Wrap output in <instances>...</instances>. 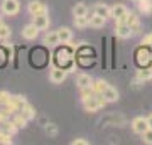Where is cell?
<instances>
[{
  "mask_svg": "<svg viewBox=\"0 0 152 145\" xmlns=\"http://www.w3.org/2000/svg\"><path fill=\"white\" fill-rule=\"evenodd\" d=\"M42 44L48 46V47H56L59 44V37H58V31H49V32L44 34L42 37Z\"/></svg>",
  "mask_w": 152,
  "mask_h": 145,
  "instance_id": "ba28073f",
  "label": "cell"
},
{
  "mask_svg": "<svg viewBox=\"0 0 152 145\" xmlns=\"http://www.w3.org/2000/svg\"><path fill=\"white\" fill-rule=\"evenodd\" d=\"M46 132H48V133H51V135H56V132H58V130L54 128V125H49V127H46Z\"/></svg>",
  "mask_w": 152,
  "mask_h": 145,
  "instance_id": "f1b7e54d",
  "label": "cell"
},
{
  "mask_svg": "<svg viewBox=\"0 0 152 145\" xmlns=\"http://www.w3.org/2000/svg\"><path fill=\"white\" fill-rule=\"evenodd\" d=\"M10 93L9 91H0V106H5L7 103H9V100H10Z\"/></svg>",
  "mask_w": 152,
  "mask_h": 145,
  "instance_id": "d4e9b609",
  "label": "cell"
},
{
  "mask_svg": "<svg viewBox=\"0 0 152 145\" xmlns=\"http://www.w3.org/2000/svg\"><path fill=\"white\" fill-rule=\"evenodd\" d=\"M58 37H59V44H68L73 39V31L69 27H61L58 29Z\"/></svg>",
  "mask_w": 152,
  "mask_h": 145,
  "instance_id": "4fadbf2b",
  "label": "cell"
},
{
  "mask_svg": "<svg viewBox=\"0 0 152 145\" xmlns=\"http://www.w3.org/2000/svg\"><path fill=\"white\" fill-rule=\"evenodd\" d=\"M34 26L37 27L39 31H46L49 27V24H51V20H49V14H41V15H34Z\"/></svg>",
  "mask_w": 152,
  "mask_h": 145,
  "instance_id": "30bf717a",
  "label": "cell"
},
{
  "mask_svg": "<svg viewBox=\"0 0 152 145\" xmlns=\"http://www.w3.org/2000/svg\"><path fill=\"white\" fill-rule=\"evenodd\" d=\"M27 12L34 17V15H41V14H49V9H48L46 4H42V2H39V0H32V2H29Z\"/></svg>",
  "mask_w": 152,
  "mask_h": 145,
  "instance_id": "5b68a950",
  "label": "cell"
},
{
  "mask_svg": "<svg viewBox=\"0 0 152 145\" xmlns=\"http://www.w3.org/2000/svg\"><path fill=\"white\" fill-rule=\"evenodd\" d=\"M88 15V7L85 5V4H76L75 7H73V17H85Z\"/></svg>",
  "mask_w": 152,
  "mask_h": 145,
  "instance_id": "ac0fdd59",
  "label": "cell"
},
{
  "mask_svg": "<svg viewBox=\"0 0 152 145\" xmlns=\"http://www.w3.org/2000/svg\"><path fill=\"white\" fill-rule=\"evenodd\" d=\"M81 103H83V108L90 113L98 111L100 108H103L107 105V101H105V98L102 95H91V96H88V98H83Z\"/></svg>",
  "mask_w": 152,
  "mask_h": 145,
  "instance_id": "6da1fadb",
  "label": "cell"
},
{
  "mask_svg": "<svg viewBox=\"0 0 152 145\" xmlns=\"http://www.w3.org/2000/svg\"><path fill=\"white\" fill-rule=\"evenodd\" d=\"M0 9H2V14L4 15H9V17L17 15L19 10H20V4H19V0H4Z\"/></svg>",
  "mask_w": 152,
  "mask_h": 145,
  "instance_id": "7a4b0ae2",
  "label": "cell"
},
{
  "mask_svg": "<svg viewBox=\"0 0 152 145\" xmlns=\"http://www.w3.org/2000/svg\"><path fill=\"white\" fill-rule=\"evenodd\" d=\"M127 15H129V9L124 4H115L112 7V19L115 22H125L127 20Z\"/></svg>",
  "mask_w": 152,
  "mask_h": 145,
  "instance_id": "3957f363",
  "label": "cell"
},
{
  "mask_svg": "<svg viewBox=\"0 0 152 145\" xmlns=\"http://www.w3.org/2000/svg\"><path fill=\"white\" fill-rule=\"evenodd\" d=\"M107 86H108V83L107 81H103V79H93V85H91V90H93V93L95 95H102V93L107 90Z\"/></svg>",
  "mask_w": 152,
  "mask_h": 145,
  "instance_id": "e0dca14e",
  "label": "cell"
},
{
  "mask_svg": "<svg viewBox=\"0 0 152 145\" xmlns=\"http://www.w3.org/2000/svg\"><path fill=\"white\" fill-rule=\"evenodd\" d=\"M39 36V29L34 24H27V26L22 29V37L27 39V41H36Z\"/></svg>",
  "mask_w": 152,
  "mask_h": 145,
  "instance_id": "9c48e42d",
  "label": "cell"
},
{
  "mask_svg": "<svg viewBox=\"0 0 152 145\" xmlns=\"http://www.w3.org/2000/svg\"><path fill=\"white\" fill-rule=\"evenodd\" d=\"M19 113H20V115H22V117H24L26 120H27V122H29V120H32V118H36V111H34V108L31 106L29 103H27V105H26L24 108H22Z\"/></svg>",
  "mask_w": 152,
  "mask_h": 145,
  "instance_id": "ffe728a7",
  "label": "cell"
},
{
  "mask_svg": "<svg viewBox=\"0 0 152 145\" xmlns=\"http://www.w3.org/2000/svg\"><path fill=\"white\" fill-rule=\"evenodd\" d=\"M90 142L88 140H85V138H76V140H73L71 142V145H88Z\"/></svg>",
  "mask_w": 152,
  "mask_h": 145,
  "instance_id": "83f0119b",
  "label": "cell"
},
{
  "mask_svg": "<svg viewBox=\"0 0 152 145\" xmlns=\"http://www.w3.org/2000/svg\"><path fill=\"white\" fill-rule=\"evenodd\" d=\"M93 12H95V14H98V15L105 17V19H112V7L105 5V4H95Z\"/></svg>",
  "mask_w": 152,
  "mask_h": 145,
  "instance_id": "7c38bea8",
  "label": "cell"
},
{
  "mask_svg": "<svg viewBox=\"0 0 152 145\" xmlns=\"http://www.w3.org/2000/svg\"><path fill=\"white\" fill-rule=\"evenodd\" d=\"M0 130H4V132H7V133L14 135V133H17V130H19V128L14 125L12 120H5L4 123H0Z\"/></svg>",
  "mask_w": 152,
  "mask_h": 145,
  "instance_id": "d6986e66",
  "label": "cell"
},
{
  "mask_svg": "<svg viewBox=\"0 0 152 145\" xmlns=\"http://www.w3.org/2000/svg\"><path fill=\"white\" fill-rule=\"evenodd\" d=\"M137 7H139V12L144 14V15H151L152 14V0H140L137 4Z\"/></svg>",
  "mask_w": 152,
  "mask_h": 145,
  "instance_id": "2e32d148",
  "label": "cell"
},
{
  "mask_svg": "<svg viewBox=\"0 0 152 145\" xmlns=\"http://www.w3.org/2000/svg\"><path fill=\"white\" fill-rule=\"evenodd\" d=\"M75 26L78 29H85V27L90 26V20H88V15L85 17H75Z\"/></svg>",
  "mask_w": 152,
  "mask_h": 145,
  "instance_id": "603a6c76",
  "label": "cell"
},
{
  "mask_svg": "<svg viewBox=\"0 0 152 145\" xmlns=\"http://www.w3.org/2000/svg\"><path fill=\"white\" fill-rule=\"evenodd\" d=\"M152 78V68H142L137 71V79L139 81H149Z\"/></svg>",
  "mask_w": 152,
  "mask_h": 145,
  "instance_id": "44dd1931",
  "label": "cell"
},
{
  "mask_svg": "<svg viewBox=\"0 0 152 145\" xmlns=\"http://www.w3.org/2000/svg\"><path fill=\"white\" fill-rule=\"evenodd\" d=\"M115 36L120 39H129L134 36V31L127 22H115Z\"/></svg>",
  "mask_w": 152,
  "mask_h": 145,
  "instance_id": "277c9868",
  "label": "cell"
},
{
  "mask_svg": "<svg viewBox=\"0 0 152 145\" xmlns=\"http://www.w3.org/2000/svg\"><path fill=\"white\" fill-rule=\"evenodd\" d=\"M66 76H68V71L64 68H53L51 73H49V79L54 85H59V83H63L66 79Z\"/></svg>",
  "mask_w": 152,
  "mask_h": 145,
  "instance_id": "52a82bcc",
  "label": "cell"
},
{
  "mask_svg": "<svg viewBox=\"0 0 152 145\" xmlns=\"http://www.w3.org/2000/svg\"><path fill=\"white\" fill-rule=\"evenodd\" d=\"M102 96L105 98V101L107 103H115V101H118V91H117V88H113V86H107V90H105L103 93H102Z\"/></svg>",
  "mask_w": 152,
  "mask_h": 145,
  "instance_id": "8fae6325",
  "label": "cell"
},
{
  "mask_svg": "<svg viewBox=\"0 0 152 145\" xmlns=\"http://www.w3.org/2000/svg\"><path fill=\"white\" fill-rule=\"evenodd\" d=\"M130 127H132V132H134V133L142 135L147 128H149V123H147V118H144V117H135V118L132 120Z\"/></svg>",
  "mask_w": 152,
  "mask_h": 145,
  "instance_id": "8992f818",
  "label": "cell"
},
{
  "mask_svg": "<svg viewBox=\"0 0 152 145\" xmlns=\"http://www.w3.org/2000/svg\"><path fill=\"white\" fill-rule=\"evenodd\" d=\"M12 122H14V125H15L17 128H26V127H27V120L24 118L20 113H14Z\"/></svg>",
  "mask_w": 152,
  "mask_h": 145,
  "instance_id": "7402d4cb",
  "label": "cell"
},
{
  "mask_svg": "<svg viewBox=\"0 0 152 145\" xmlns=\"http://www.w3.org/2000/svg\"><path fill=\"white\" fill-rule=\"evenodd\" d=\"M10 34H12L10 27L5 26V24H0V39H9Z\"/></svg>",
  "mask_w": 152,
  "mask_h": 145,
  "instance_id": "cb8c5ba5",
  "label": "cell"
},
{
  "mask_svg": "<svg viewBox=\"0 0 152 145\" xmlns=\"http://www.w3.org/2000/svg\"><path fill=\"white\" fill-rule=\"evenodd\" d=\"M132 2H135V4H139V2H140V0H132Z\"/></svg>",
  "mask_w": 152,
  "mask_h": 145,
  "instance_id": "4dcf8cb0",
  "label": "cell"
},
{
  "mask_svg": "<svg viewBox=\"0 0 152 145\" xmlns=\"http://www.w3.org/2000/svg\"><path fill=\"white\" fill-rule=\"evenodd\" d=\"M142 46H151L152 47V32L147 34V36H144V39H142Z\"/></svg>",
  "mask_w": 152,
  "mask_h": 145,
  "instance_id": "4316f807",
  "label": "cell"
},
{
  "mask_svg": "<svg viewBox=\"0 0 152 145\" xmlns=\"http://www.w3.org/2000/svg\"><path fill=\"white\" fill-rule=\"evenodd\" d=\"M0 24H4V22H2V17H0Z\"/></svg>",
  "mask_w": 152,
  "mask_h": 145,
  "instance_id": "1f68e13d",
  "label": "cell"
},
{
  "mask_svg": "<svg viewBox=\"0 0 152 145\" xmlns=\"http://www.w3.org/2000/svg\"><path fill=\"white\" fill-rule=\"evenodd\" d=\"M142 140H144L147 145H152V128H147L145 132L142 133Z\"/></svg>",
  "mask_w": 152,
  "mask_h": 145,
  "instance_id": "484cf974",
  "label": "cell"
},
{
  "mask_svg": "<svg viewBox=\"0 0 152 145\" xmlns=\"http://www.w3.org/2000/svg\"><path fill=\"white\" fill-rule=\"evenodd\" d=\"M147 123H149V128H152V115L147 117Z\"/></svg>",
  "mask_w": 152,
  "mask_h": 145,
  "instance_id": "f546056e",
  "label": "cell"
},
{
  "mask_svg": "<svg viewBox=\"0 0 152 145\" xmlns=\"http://www.w3.org/2000/svg\"><path fill=\"white\" fill-rule=\"evenodd\" d=\"M93 85V78L86 73H81V74H78V79H76V86L83 90V88H90Z\"/></svg>",
  "mask_w": 152,
  "mask_h": 145,
  "instance_id": "5bb4252c",
  "label": "cell"
},
{
  "mask_svg": "<svg viewBox=\"0 0 152 145\" xmlns=\"http://www.w3.org/2000/svg\"><path fill=\"white\" fill-rule=\"evenodd\" d=\"M88 20H90V27H93V29H102V27L107 24V20H108V19H105V17L98 15V14H95V12H93V15L88 17Z\"/></svg>",
  "mask_w": 152,
  "mask_h": 145,
  "instance_id": "9a60e30c",
  "label": "cell"
}]
</instances>
